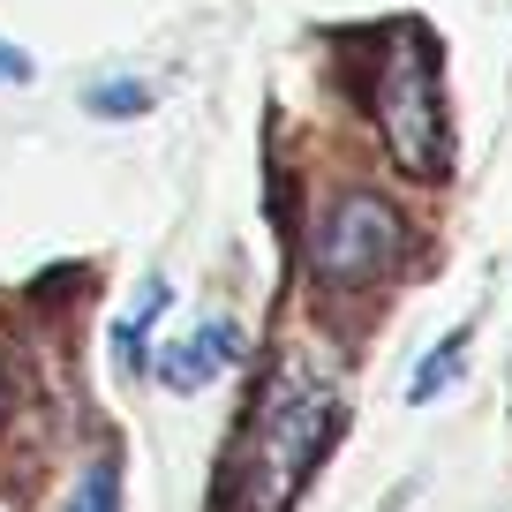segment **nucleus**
Here are the masks:
<instances>
[{
  "label": "nucleus",
  "instance_id": "obj_10",
  "mask_svg": "<svg viewBox=\"0 0 512 512\" xmlns=\"http://www.w3.org/2000/svg\"><path fill=\"white\" fill-rule=\"evenodd\" d=\"M8 407H16V354H8V339H0V422H8Z\"/></svg>",
  "mask_w": 512,
  "mask_h": 512
},
{
  "label": "nucleus",
  "instance_id": "obj_9",
  "mask_svg": "<svg viewBox=\"0 0 512 512\" xmlns=\"http://www.w3.org/2000/svg\"><path fill=\"white\" fill-rule=\"evenodd\" d=\"M0 83H31V53H16L8 38H0Z\"/></svg>",
  "mask_w": 512,
  "mask_h": 512
},
{
  "label": "nucleus",
  "instance_id": "obj_7",
  "mask_svg": "<svg viewBox=\"0 0 512 512\" xmlns=\"http://www.w3.org/2000/svg\"><path fill=\"white\" fill-rule=\"evenodd\" d=\"M460 362H467V332H452V339H445L437 354H422V369L407 377V400H415V407H430L437 392H445V384L460 377Z\"/></svg>",
  "mask_w": 512,
  "mask_h": 512
},
{
  "label": "nucleus",
  "instance_id": "obj_5",
  "mask_svg": "<svg viewBox=\"0 0 512 512\" xmlns=\"http://www.w3.org/2000/svg\"><path fill=\"white\" fill-rule=\"evenodd\" d=\"M174 302V287H166V279H151L144 287V309H136V317H121V332H113V347H121V362L128 369H144L151 362V324H159V309Z\"/></svg>",
  "mask_w": 512,
  "mask_h": 512
},
{
  "label": "nucleus",
  "instance_id": "obj_4",
  "mask_svg": "<svg viewBox=\"0 0 512 512\" xmlns=\"http://www.w3.org/2000/svg\"><path fill=\"white\" fill-rule=\"evenodd\" d=\"M241 354V332H234V317H204L196 332H181L174 347L159 354V384L166 392H204L211 377H219L226 362Z\"/></svg>",
  "mask_w": 512,
  "mask_h": 512
},
{
  "label": "nucleus",
  "instance_id": "obj_3",
  "mask_svg": "<svg viewBox=\"0 0 512 512\" xmlns=\"http://www.w3.org/2000/svg\"><path fill=\"white\" fill-rule=\"evenodd\" d=\"M407 256V219L384 204L377 189H339L317 211L309 234V279L324 294H369L392 279V264Z\"/></svg>",
  "mask_w": 512,
  "mask_h": 512
},
{
  "label": "nucleus",
  "instance_id": "obj_6",
  "mask_svg": "<svg viewBox=\"0 0 512 512\" xmlns=\"http://www.w3.org/2000/svg\"><path fill=\"white\" fill-rule=\"evenodd\" d=\"M61 512H121V460H113V452H98V460L76 475V490H68Z\"/></svg>",
  "mask_w": 512,
  "mask_h": 512
},
{
  "label": "nucleus",
  "instance_id": "obj_8",
  "mask_svg": "<svg viewBox=\"0 0 512 512\" xmlns=\"http://www.w3.org/2000/svg\"><path fill=\"white\" fill-rule=\"evenodd\" d=\"M91 113H98V121H136V113H151V91H144V83H128V76H113V83L91 91Z\"/></svg>",
  "mask_w": 512,
  "mask_h": 512
},
{
  "label": "nucleus",
  "instance_id": "obj_2",
  "mask_svg": "<svg viewBox=\"0 0 512 512\" xmlns=\"http://www.w3.org/2000/svg\"><path fill=\"white\" fill-rule=\"evenodd\" d=\"M369 98H377V136H384V151H392V166H400L407 181L445 174V159H452L445 151V83H437L422 23H400V31H392Z\"/></svg>",
  "mask_w": 512,
  "mask_h": 512
},
{
  "label": "nucleus",
  "instance_id": "obj_1",
  "mask_svg": "<svg viewBox=\"0 0 512 512\" xmlns=\"http://www.w3.org/2000/svg\"><path fill=\"white\" fill-rule=\"evenodd\" d=\"M339 430V377L317 354H279L226 460L219 512H287Z\"/></svg>",
  "mask_w": 512,
  "mask_h": 512
}]
</instances>
